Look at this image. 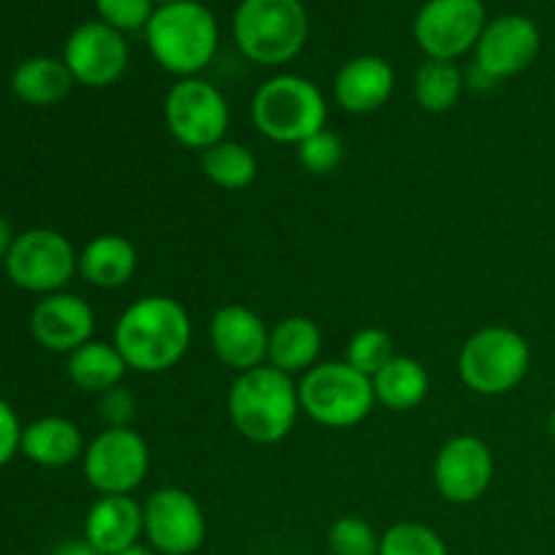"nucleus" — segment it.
Returning a JSON list of instances; mask_svg holds the SVG:
<instances>
[{"label": "nucleus", "instance_id": "f03ea898", "mask_svg": "<svg viewBox=\"0 0 555 555\" xmlns=\"http://www.w3.org/2000/svg\"><path fill=\"white\" fill-rule=\"evenodd\" d=\"M228 421L238 437L253 444H276L293 431L301 415L298 385L274 366H258L236 374L228 390Z\"/></svg>", "mask_w": 555, "mask_h": 555}, {"label": "nucleus", "instance_id": "aec40b11", "mask_svg": "<svg viewBox=\"0 0 555 555\" xmlns=\"http://www.w3.org/2000/svg\"><path fill=\"white\" fill-rule=\"evenodd\" d=\"M323 352V331L312 318L291 314L280 320L269 334V366L291 374H307L309 369L320 363Z\"/></svg>", "mask_w": 555, "mask_h": 555}, {"label": "nucleus", "instance_id": "6ab92c4d", "mask_svg": "<svg viewBox=\"0 0 555 555\" xmlns=\"http://www.w3.org/2000/svg\"><path fill=\"white\" fill-rule=\"evenodd\" d=\"M144 537V507L133 496H101L85 518V540L103 555H117Z\"/></svg>", "mask_w": 555, "mask_h": 555}, {"label": "nucleus", "instance_id": "58836bf2", "mask_svg": "<svg viewBox=\"0 0 555 555\" xmlns=\"http://www.w3.org/2000/svg\"><path fill=\"white\" fill-rule=\"evenodd\" d=\"M166 3H179V0H155V5H166Z\"/></svg>", "mask_w": 555, "mask_h": 555}, {"label": "nucleus", "instance_id": "9b49d317", "mask_svg": "<svg viewBox=\"0 0 555 555\" xmlns=\"http://www.w3.org/2000/svg\"><path fill=\"white\" fill-rule=\"evenodd\" d=\"M482 0H426L415 16V41L426 60L455 63L477 47L486 30Z\"/></svg>", "mask_w": 555, "mask_h": 555}, {"label": "nucleus", "instance_id": "0eeeda50", "mask_svg": "<svg viewBox=\"0 0 555 555\" xmlns=\"http://www.w3.org/2000/svg\"><path fill=\"white\" fill-rule=\"evenodd\" d=\"M531 366V347L515 328L488 325L472 334L459 352V377L472 393L504 396L518 388Z\"/></svg>", "mask_w": 555, "mask_h": 555}, {"label": "nucleus", "instance_id": "f257e3e1", "mask_svg": "<svg viewBox=\"0 0 555 555\" xmlns=\"http://www.w3.org/2000/svg\"><path fill=\"white\" fill-rule=\"evenodd\" d=\"M193 323L177 298H135L114 325V345L130 372L163 374L177 366L190 350Z\"/></svg>", "mask_w": 555, "mask_h": 555}, {"label": "nucleus", "instance_id": "39448f33", "mask_svg": "<svg viewBox=\"0 0 555 555\" xmlns=\"http://www.w3.org/2000/svg\"><path fill=\"white\" fill-rule=\"evenodd\" d=\"M249 114L260 135L276 144L298 146L304 139L325 128L328 103L312 79L280 74L266 79L255 90Z\"/></svg>", "mask_w": 555, "mask_h": 555}, {"label": "nucleus", "instance_id": "f704fd0d", "mask_svg": "<svg viewBox=\"0 0 555 555\" xmlns=\"http://www.w3.org/2000/svg\"><path fill=\"white\" fill-rule=\"evenodd\" d=\"M52 555H103V553H98L87 540H68L63 542V545H57V551Z\"/></svg>", "mask_w": 555, "mask_h": 555}, {"label": "nucleus", "instance_id": "e433bc0d", "mask_svg": "<svg viewBox=\"0 0 555 555\" xmlns=\"http://www.w3.org/2000/svg\"><path fill=\"white\" fill-rule=\"evenodd\" d=\"M117 555H157V553L152 551L150 545H141V542H139V545H130L128 551H122V553H117Z\"/></svg>", "mask_w": 555, "mask_h": 555}, {"label": "nucleus", "instance_id": "a211bd4d", "mask_svg": "<svg viewBox=\"0 0 555 555\" xmlns=\"http://www.w3.org/2000/svg\"><path fill=\"white\" fill-rule=\"evenodd\" d=\"M396 70L379 54L347 60L334 79V98L347 114H374L393 98Z\"/></svg>", "mask_w": 555, "mask_h": 555}, {"label": "nucleus", "instance_id": "ddd939ff", "mask_svg": "<svg viewBox=\"0 0 555 555\" xmlns=\"http://www.w3.org/2000/svg\"><path fill=\"white\" fill-rule=\"evenodd\" d=\"M63 63L68 65L76 85L103 90L125 76L130 65V47L125 33L114 30L106 22H81L65 38Z\"/></svg>", "mask_w": 555, "mask_h": 555}, {"label": "nucleus", "instance_id": "412c9836", "mask_svg": "<svg viewBox=\"0 0 555 555\" xmlns=\"http://www.w3.org/2000/svg\"><path fill=\"white\" fill-rule=\"evenodd\" d=\"M20 450L27 461L47 469H60V466L74 464L76 459L85 455V437L79 426L68 417H41L33 421L30 426L22 428Z\"/></svg>", "mask_w": 555, "mask_h": 555}, {"label": "nucleus", "instance_id": "473e14b6", "mask_svg": "<svg viewBox=\"0 0 555 555\" xmlns=\"http://www.w3.org/2000/svg\"><path fill=\"white\" fill-rule=\"evenodd\" d=\"M101 421L106 423V428H130V421L135 417V399L133 393L119 385V388L108 390V393L101 396Z\"/></svg>", "mask_w": 555, "mask_h": 555}, {"label": "nucleus", "instance_id": "2eb2a0df", "mask_svg": "<svg viewBox=\"0 0 555 555\" xmlns=\"http://www.w3.org/2000/svg\"><path fill=\"white\" fill-rule=\"evenodd\" d=\"M542 36L534 20L524 14H504L488 22L475 47V65L493 81L524 74L540 57Z\"/></svg>", "mask_w": 555, "mask_h": 555}, {"label": "nucleus", "instance_id": "b1692460", "mask_svg": "<svg viewBox=\"0 0 555 555\" xmlns=\"http://www.w3.org/2000/svg\"><path fill=\"white\" fill-rule=\"evenodd\" d=\"M65 372H68V379L79 390L103 396L108 390L119 388L130 369L114 341L92 339L81 345L79 350L70 352Z\"/></svg>", "mask_w": 555, "mask_h": 555}, {"label": "nucleus", "instance_id": "4c0bfd02", "mask_svg": "<svg viewBox=\"0 0 555 555\" xmlns=\"http://www.w3.org/2000/svg\"><path fill=\"white\" fill-rule=\"evenodd\" d=\"M547 431H551V437L555 439V410L551 412V417H547Z\"/></svg>", "mask_w": 555, "mask_h": 555}, {"label": "nucleus", "instance_id": "20e7f679", "mask_svg": "<svg viewBox=\"0 0 555 555\" xmlns=\"http://www.w3.org/2000/svg\"><path fill=\"white\" fill-rule=\"evenodd\" d=\"M309 16L301 0H242L233 11V41L249 63L276 68L301 54Z\"/></svg>", "mask_w": 555, "mask_h": 555}, {"label": "nucleus", "instance_id": "f3484780", "mask_svg": "<svg viewBox=\"0 0 555 555\" xmlns=\"http://www.w3.org/2000/svg\"><path fill=\"white\" fill-rule=\"evenodd\" d=\"M95 314L85 298L74 293H52L43 296L30 312V334L43 350L70 356L81 345L92 341Z\"/></svg>", "mask_w": 555, "mask_h": 555}, {"label": "nucleus", "instance_id": "dca6fc26", "mask_svg": "<svg viewBox=\"0 0 555 555\" xmlns=\"http://www.w3.org/2000/svg\"><path fill=\"white\" fill-rule=\"evenodd\" d=\"M271 328L258 312L242 304H225L209 320V345L222 366L236 374L253 372L269 361Z\"/></svg>", "mask_w": 555, "mask_h": 555}, {"label": "nucleus", "instance_id": "a878e982", "mask_svg": "<svg viewBox=\"0 0 555 555\" xmlns=\"http://www.w3.org/2000/svg\"><path fill=\"white\" fill-rule=\"evenodd\" d=\"M201 168L211 184L222 190H247L258 177V157L242 141H220L201 152Z\"/></svg>", "mask_w": 555, "mask_h": 555}, {"label": "nucleus", "instance_id": "c85d7f7f", "mask_svg": "<svg viewBox=\"0 0 555 555\" xmlns=\"http://www.w3.org/2000/svg\"><path fill=\"white\" fill-rule=\"evenodd\" d=\"M396 358L393 352V339L390 334H385L383 328H361L352 334V339L347 341V358L352 369H358L366 377H374L385 363H390Z\"/></svg>", "mask_w": 555, "mask_h": 555}, {"label": "nucleus", "instance_id": "2f4dec72", "mask_svg": "<svg viewBox=\"0 0 555 555\" xmlns=\"http://www.w3.org/2000/svg\"><path fill=\"white\" fill-rule=\"evenodd\" d=\"M155 9V0H95L98 20L119 33L144 30Z\"/></svg>", "mask_w": 555, "mask_h": 555}, {"label": "nucleus", "instance_id": "9d476101", "mask_svg": "<svg viewBox=\"0 0 555 555\" xmlns=\"http://www.w3.org/2000/svg\"><path fill=\"white\" fill-rule=\"evenodd\" d=\"M85 477L101 496H130L150 475V444L133 428H103L85 455Z\"/></svg>", "mask_w": 555, "mask_h": 555}, {"label": "nucleus", "instance_id": "5701e85b", "mask_svg": "<svg viewBox=\"0 0 555 555\" xmlns=\"http://www.w3.org/2000/svg\"><path fill=\"white\" fill-rule=\"evenodd\" d=\"M74 85L76 81L68 65L57 57H47V54L22 60L11 74V92L27 106H54L68 98Z\"/></svg>", "mask_w": 555, "mask_h": 555}, {"label": "nucleus", "instance_id": "cd10ccee", "mask_svg": "<svg viewBox=\"0 0 555 555\" xmlns=\"http://www.w3.org/2000/svg\"><path fill=\"white\" fill-rule=\"evenodd\" d=\"M377 555H450V551L431 526L404 520V524H393L379 537Z\"/></svg>", "mask_w": 555, "mask_h": 555}, {"label": "nucleus", "instance_id": "72a5a7b5", "mask_svg": "<svg viewBox=\"0 0 555 555\" xmlns=\"http://www.w3.org/2000/svg\"><path fill=\"white\" fill-rule=\"evenodd\" d=\"M22 442V426L16 412L11 410L9 401L0 399V469L9 464L11 459L16 455Z\"/></svg>", "mask_w": 555, "mask_h": 555}, {"label": "nucleus", "instance_id": "7ed1b4c3", "mask_svg": "<svg viewBox=\"0 0 555 555\" xmlns=\"http://www.w3.org/2000/svg\"><path fill=\"white\" fill-rule=\"evenodd\" d=\"M146 47L166 74L190 79L209 68L220 47V27L215 14L198 0L157 5L144 27Z\"/></svg>", "mask_w": 555, "mask_h": 555}, {"label": "nucleus", "instance_id": "4468645a", "mask_svg": "<svg viewBox=\"0 0 555 555\" xmlns=\"http://www.w3.org/2000/svg\"><path fill=\"white\" fill-rule=\"evenodd\" d=\"M493 475L496 461L491 448L472 434L450 437L434 459V486L450 504H472L486 496Z\"/></svg>", "mask_w": 555, "mask_h": 555}, {"label": "nucleus", "instance_id": "6e6552de", "mask_svg": "<svg viewBox=\"0 0 555 555\" xmlns=\"http://www.w3.org/2000/svg\"><path fill=\"white\" fill-rule=\"evenodd\" d=\"M163 119L168 133L184 150L206 152L225 141L231 128V106L220 87L201 76L179 79L163 101Z\"/></svg>", "mask_w": 555, "mask_h": 555}, {"label": "nucleus", "instance_id": "423d86ee", "mask_svg": "<svg viewBox=\"0 0 555 555\" xmlns=\"http://www.w3.org/2000/svg\"><path fill=\"white\" fill-rule=\"evenodd\" d=\"M301 412L325 428H352L372 415V377L352 369L347 361H320L301 374L298 383Z\"/></svg>", "mask_w": 555, "mask_h": 555}, {"label": "nucleus", "instance_id": "1a4fd4ad", "mask_svg": "<svg viewBox=\"0 0 555 555\" xmlns=\"http://www.w3.org/2000/svg\"><path fill=\"white\" fill-rule=\"evenodd\" d=\"M5 274L20 291L52 296L79 274V255L74 244L52 228H30L14 238V247L5 255Z\"/></svg>", "mask_w": 555, "mask_h": 555}, {"label": "nucleus", "instance_id": "c756f323", "mask_svg": "<svg viewBox=\"0 0 555 555\" xmlns=\"http://www.w3.org/2000/svg\"><path fill=\"white\" fill-rule=\"evenodd\" d=\"M331 555H377L379 537L372 526L358 515H341L328 529Z\"/></svg>", "mask_w": 555, "mask_h": 555}, {"label": "nucleus", "instance_id": "7c9ffc66", "mask_svg": "<svg viewBox=\"0 0 555 555\" xmlns=\"http://www.w3.org/2000/svg\"><path fill=\"white\" fill-rule=\"evenodd\" d=\"M298 163L307 168L314 177H328L345 160V141L334 133V130L323 128L318 133H312L309 139H304L296 146Z\"/></svg>", "mask_w": 555, "mask_h": 555}, {"label": "nucleus", "instance_id": "4be33fe9", "mask_svg": "<svg viewBox=\"0 0 555 555\" xmlns=\"http://www.w3.org/2000/svg\"><path fill=\"white\" fill-rule=\"evenodd\" d=\"M139 269L135 247L119 233H103L87 242L79 253V274L87 285L101 291H117L128 285Z\"/></svg>", "mask_w": 555, "mask_h": 555}, {"label": "nucleus", "instance_id": "c9c22d12", "mask_svg": "<svg viewBox=\"0 0 555 555\" xmlns=\"http://www.w3.org/2000/svg\"><path fill=\"white\" fill-rule=\"evenodd\" d=\"M14 228H11V222L5 220V217H0V260H5V255L11 253V247H14Z\"/></svg>", "mask_w": 555, "mask_h": 555}, {"label": "nucleus", "instance_id": "393cba45", "mask_svg": "<svg viewBox=\"0 0 555 555\" xmlns=\"http://www.w3.org/2000/svg\"><path fill=\"white\" fill-rule=\"evenodd\" d=\"M372 385L377 404L393 412H410L426 401L428 390H431V377L417 358L396 356L374 374Z\"/></svg>", "mask_w": 555, "mask_h": 555}, {"label": "nucleus", "instance_id": "f8f14e48", "mask_svg": "<svg viewBox=\"0 0 555 555\" xmlns=\"http://www.w3.org/2000/svg\"><path fill=\"white\" fill-rule=\"evenodd\" d=\"M144 540L157 555H193L206 542V515L198 499L177 486H163L146 496Z\"/></svg>", "mask_w": 555, "mask_h": 555}, {"label": "nucleus", "instance_id": "bb28decb", "mask_svg": "<svg viewBox=\"0 0 555 555\" xmlns=\"http://www.w3.org/2000/svg\"><path fill=\"white\" fill-rule=\"evenodd\" d=\"M464 70L450 60H426L415 74V101L423 112L444 114L464 92Z\"/></svg>", "mask_w": 555, "mask_h": 555}]
</instances>
